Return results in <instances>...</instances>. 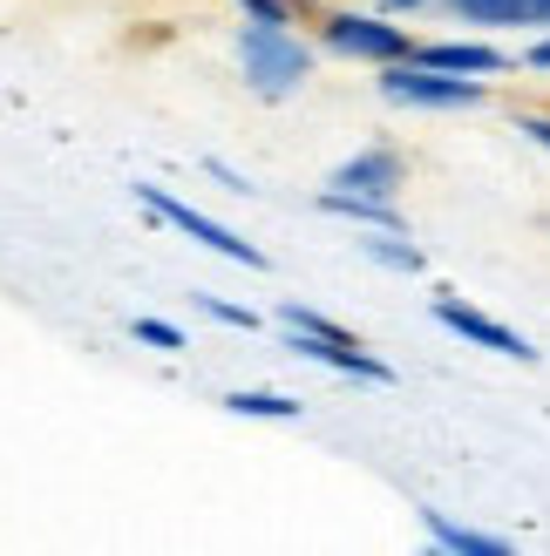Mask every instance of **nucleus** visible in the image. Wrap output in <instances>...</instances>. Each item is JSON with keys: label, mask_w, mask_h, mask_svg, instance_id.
Here are the masks:
<instances>
[{"label": "nucleus", "mask_w": 550, "mask_h": 556, "mask_svg": "<svg viewBox=\"0 0 550 556\" xmlns=\"http://www.w3.org/2000/svg\"><path fill=\"white\" fill-rule=\"evenodd\" d=\"M272 319L286 326V346H292L299 359H313V367L340 374V380H361V387H395V367H388V359L367 353L340 319H326L320 305H307V299H279V313H272Z\"/></svg>", "instance_id": "f257e3e1"}, {"label": "nucleus", "mask_w": 550, "mask_h": 556, "mask_svg": "<svg viewBox=\"0 0 550 556\" xmlns=\"http://www.w3.org/2000/svg\"><path fill=\"white\" fill-rule=\"evenodd\" d=\"M232 54H238L245 89H252L259 102H292L313 81V41L299 35V27H259V21H245Z\"/></svg>", "instance_id": "f03ea898"}, {"label": "nucleus", "mask_w": 550, "mask_h": 556, "mask_svg": "<svg viewBox=\"0 0 550 556\" xmlns=\"http://www.w3.org/2000/svg\"><path fill=\"white\" fill-rule=\"evenodd\" d=\"M313 35L326 54H340V62H367V68H388V62H408L415 54V35L401 27V14L388 8H326L313 14Z\"/></svg>", "instance_id": "7ed1b4c3"}, {"label": "nucleus", "mask_w": 550, "mask_h": 556, "mask_svg": "<svg viewBox=\"0 0 550 556\" xmlns=\"http://www.w3.org/2000/svg\"><path fill=\"white\" fill-rule=\"evenodd\" d=\"M380 96L395 109H422V116H462V109H483L489 102V81L483 75H449V68H428V62H388L374 68Z\"/></svg>", "instance_id": "20e7f679"}, {"label": "nucleus", "mask_w": 550, "mask_h": 556, "mask_svg": "<svg viewBox=\"0 0 550 556\" xmlns=\"http://www.w3.org/2000/svg\"><path fill=\"white\" fill-rule=\"evenodd\" d=\"M129 190H136V204H143V211L157 217V225H171V231H184L190 244H204V252H217V258H225V265H245V271H265V265H272V258L259 252L252 238H238L232 225H217L211 211H198V204H190V198H177V190H163V184H150V177H136Z\"/></svg>", "instance_id": "39448f33"}, {"label": "nucleus", "mask_w": 550, "mask_h": 556, "mask_svg": "<svg viewBox=\"0 0 550 556\" xmlns=\"http://www.w3.org/2000/svg\"><path fill=\"white\" fill-rule=\"evenodd\" d=\"M428 313H435V326H442V332H455V340H470V346L497 353V359H516V367H537V359H543L516 326H503L497 313H483V305L455 299V292H435V299H428Z\"/></svg>", "instance_id": "423d86ee"}, {"label": "nucleus", "mask_w": 550, "mask_h": 556, "mask_svg": "<svg viewBox=\"0 0 550 556\" xmlns=\"http://www.w3.org/2000/svg\"><path fill=\"white\" fill-rule=\"evenodd\" d=\"M326 184H334V190H361V198H401L408 156H401L395 143H367V150L340 156L334 170H326Z\"/></svg>", "instance_id": "0eeeda50"}, {"label": "nucleus", "mask_w": 550, "mask_h": 556, "mask_svg": "<svg viewBox=\"0 0 550 556\" xmlns=\"http://www.w3.org/2000/svg\"><path fill=\"white\" fill-rule=\"evenodd\" d=\"M415 62H428V68H449V75H503L510 68V54L497 48V41H483V35H470V41H415Z\"/></svg>", "instance_id": "6e6552de"}, {"label": "nucleus", "mask_w": 550, "mask_h": 556, "mask_svg": "<svg viewBox=\"0 0 550 556\" xmlns=\"http://www.w3.org/2000/svg\"><path fill=\"white\" fill-rule=\"evenodd\" d=\"M313 204L326 217H340V225H353V231H408L401 198H361V190H334V184H326Z\"/></svg>", "instance_id": "1a4fd4ad"}, {"label": "nucleus", "mask_w": 550, "mask_h": 556, "mask_svg": "<svg viewBox=\"0 0 550 556\" xmlns=\"http://www.w3.org/2000/svg\"><path fill=\"white\" fill-rule=\"evenodd\" d=\"M353 244H361V258L380 265V271H401V278H422L428 271V252L408 231H361Z\"/></svg>", "instance_id": "9d476101"}, {"label": "nucleus", "mask_w": 550, "mask_h": 556, "mask_svg": "<svg viewBox=\"0 0 550 556\" xmlns=\"http://www.w3.org/2000/svg\"><path fill=\"white\" fill-rule=\"evenodd\" d=\"M422 530H428L435 549H455V556H503V549H510V536H497V530H470V522H449L442 509H422Z\"/></svg>", "instance_id": "9b49d317"}, {"label": "nucleus", "mask_w": 550, "mask_h": 556, "mask_svg": "<svg viewBox=\"0 0 550 556\" xmlns=\"http://www.w3.org/2000/svg\"><path fill=\"white\" fill-rule=\"evenodd\" d=\"M225 414H238V421H299V394H279V387H238V394H225Z\"/></svg>", "instance_id": "f8f14e48"}, {"label": "nucleus", "mask_w": 550, "mask_h": 556, "mask_svg": "<svg viewBox=\"0 0 550 556\" xmlns=\"http://www.w3.org/2000/svg\"><path fill=\"white\" fill-rule=\"evenodd\" d=\"M449 14L470 21V27H530L524 0H449Z\"/></svg>", "instance_id": "ddd939ff"}, {"label": "nucleus", "mask_w": 550, "mask_h": 556, "mask_svg": "<svg viewBox=\"0 0 550 556\" xmlns=\"http://www.w3.org/2000/svg\"><path fill=\"white\" fill-rule=\"evenodd\" d=\"M129 340H136V346H150V353H184V346H190V332H184L177 319L136 313V319H129Z\"/></svg>", "instance_id": "4468645a"}, {"label": "nucleus", "mask_w": 550, "mask_h": 556, "mask_svg": "<svg viewBox=\"0 0 550 556\" xmlns=\"http://www.w3.org/2000/svg\"><path fill=\"white\" fill-rule=\"evenodd\" d=\"M190 305H198L204 319H217V326H232V332H259L265 319L252 313V305H232V299H217V292H190Z\"/></svg>", "instance_id": "2eb2a0df"}, {"label": "nucleus", "mask_w": 550, "mask_h": 556, "mask_svg": "<svg viewBox=\"0 0 550 556\" xmlns=\"http://www.w3.org/2000/svg\"><path fill=\"white\" fill-rule=\"evenodd\" d=\"M238 14H245V21H259V27H292V21H299L292 0H238Z\"/></svg>", "instance_id": "dca6fc26"}, {"label": "nucleus", "mask_w": 550, "mask_h": 556, "mask_svg": "<svg viewBox=\"0 0 550 556\" xmlns=\"http://www.w3.org/2000/svg\"><path fill=\"white\" fill-rule=\"evenodd\" d=\"M204 170H211V177H217V184H225V190H232V198H252V190H259V184H252V177H238V170H232V163H217V156H211V163H204Z\"/></svg>", "instance_id": "f3484780"}, {"label": "nucleus", "mask_w": 550, "mask_h": 556, "mask_svg": "<svg viewBox=\"0 0 550 556\" xmlns=\"http://www.w3.org/2000/svg\"><path fill=\"white\" fill-rule=\"evenodd\" d=\"M524 68H530V75H550V35H537V41L524 48Z\"/></svg>", "instance_id": "a211bd4d"}, {"label": "nucleus", "mask_w": 550, "mask_h": 556, "mask_svg": "<svg viewBox=\"0 0 550 556\" xmlns=\"http://www.w3.org/2000/svg\"><path fill=\"white\" fill-rule=\"evenodd\" d=\"M516 129H524L530 143H543V150H550V116H516Z\"/></svg>", "instance_id": "6ab92c4d"}, {"label": "nucleus", "mask_w": 550, "mask_h": 556, "mask_svg": "<svg viewBox=\"0 0 550 556\" xmlns=\"http://www.w3.org/2000/svg\"><path fill=\"white\" fill-rule=\"evenodd\" d=\"M367 8H388V14H422L428 0H367Z\"/></svg>", "instance_id": "aec40b11"}, {"label": "nucleus", "mask_w": 550, "mask_h": 556, "mask_svg": "<svg viewBox=\"0 0 550 556\" xmlns=\"http://www.w3.org/2000/svg\"><path fill=\"white\" fill-rule=\"evenodd\" d=\"M530 8V27H550V0H524Z\"/></svg>", "instance_id": "412c9836"}]
</instances>
